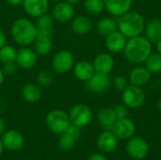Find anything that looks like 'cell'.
Returning <instances> with one entry per match:
<instances>
[{"mask_svg": "<svg viewBox=\"0 0 161 160\" xmlns=\"http://www.w3.org/2000/svg\"><path fill=\"white\" fill-rule=\"evenodd\" d=\"M71 27H72V30L75 34L86 35L92 31L93 25H92V20L89 17L84 16V15H78L72 19Z\"/></svg>", "mask_w": 161, "mask_h": 160, "instance_id": "obj_22", "label": "cell"}, {"mask_svg": "<svg viewBox=\"0 0 161 160\" xmlns=\"http://www.w3.org/2000/svg\"><path fill=\"white\" fill-rule=\"evenodd\" d=\"M33 44H34V50L37 53V55L42 57L48 56L53 48V42L51 37H47V36L37 35Z\"/></svg>", "mask_w": 161, "mask_h": 160, "instance_id": "obj_25", "label": "cell"}, {"mask_svg": "<svg viewBox=\"0 0 161 160\" xmlns=\"http://www.w3.org/2000/svg\"><path fill=\"white\" fill-rule=\"evenodd\" d=\"M36 81L40 87H49L54 81V74L51 70L43 69L37 74Z\"/></svg>", "mask_w": 161, "mask_h": 160, "instance_id": "obj_32", "label": "cell"}, {"mask_svg": "<svg viewBox=\"0 0 161 160\" xmlns=\"http://www.w3.org/2000/svg\"><path fill=\"white\" fill-rule=\"evenodd\" d=\"M45 124L52 133L60 135L67 131L71 125V121L67 112L61 109H54L47 114Z\"/></svg>", "mask_w": 161, "mask_h": 160, "instance_id": "obj_4", "label": "cell"}, {"mask_svg": "<svg viewBox=\"0 0 161 160\" xmlns=\"http://www.w3.org/2000/svg\"><path fill=\"white\" fill-rule=\"evenodd\" d=\"M85 89L92 93H102L108 90L112 81L108 74L95 73L88 81L85 82Z\"/></svg>", "mask_w": 161, "mask_h": 160, "instance_id": "obj_10", "label": "cell"}, {"mask_svg": "<svg viewBox=\"0 0 161 160\" xmlns=\"http://www.w3.org/2000/svg\"><path fill=\"white\" fill-rule=\"evenodd\" d=\"M136 124L135 123L129 119L128 117L123 119H117L114 123L111 131L117 137L118 140L128 141L132 137H134L136 133Z\"/></svg>", "mask_w": 161, "mask_h": 160, "instance_id": "obj_8", "label": "cell"}, {"mask_svg": "<svg viewBox=\"0 0 161 160\" xmlns=\"http://www.w3.org/2000/svg\"><path fill=\"white\" fill-rule=\"evenodd\" d=\"M1 140L4 148L12 152L21 150L25 143L24 136L22 135L21 132L15 129L6 130V132L1 136Z\"/></svg>", "mask_w": 161, "mask_h": 160, "instance_id": "obj_12", "label": "cell"}, {"mask_svg": "<svg viewBox=\"0 0 161 160\" xmlns=\"http://www.w3.org/2000/svg\"><path fill=\"white\" fill-rule=\"evenodd\" d=\"M6 2L8 4H9L10 6H19V5H22L24 0H6Z\"/></svg>", "mask_w": 161, "mask_h": 160, "instance_id": "obj_39", "label": "cell"}, {"mask_svg": "<svg viewBox=\"0 0 161 160\" xmlns=\"http://www.w3.org/2000/svg\"><path fill=\"white\" fill-rule=\"evenodd\" d=\"M51 15L54 20L59 23H67L69 21H72V19L75 17L74 5H71L64 1L58 2L54 6Z\"/></svg>", "mask_w": 161, "mask_h": 160, "instance_id": "obj_13", "label": "cell"}, {"mask_svg": "<svg viewBox=\"0 0 161 160\" xmlns=\"http://www.w3.org/2000/svg\"><path fill=\"white\" fill-rule=\"evenodd\" d=\"M13 41L20 46H29L37 37V27L35 23L26 18L15 20L10 28Z\"/></svg>", "mask_w": 161, "mask_h": 160, "instance_id": "obj_3", "label": "cell"}, {"mask_svg": "<svg viewBox=\"0 0 161 160\" xmlns=\"http://www.w3.org/2000/svg\"><path fill=\"white\" fill-rule=\"evenodd\" d=\"M146 99V95L142 87L135 86L129 84L125 90L123 91L122 100L123 103L128 108L132 109L139 108L142 107Z\"/></svg>", "mask_w": 161, "mask_h": 160, "instance_id": "obj_5", "label": "cell"}, {"mask_svg": "<svg viewBox=\"0 0 161 160\" xmlns=\"http://www.w3.org/2000/svg\"><path fill=\"white\" fill-rule=\"evenodd\" d=\"M129 84L130 83H129L128 79H126L125 76H122V75H118L112 80L113 87L120 91H123L124 90H125Z\"/></svg>", "mask_w": 161, "mask_h": 160, "instance_id": "obj_33", "label": "cell"}, {"mask_svg": "<svg viewBox=\"0 0 161 160\" xmlns=\"http://www.w3.org/2000/svg\"><path fill=\"white\" fill-rule=\"evenodd\" d=\"M80 0H64V2H67L71 5H75V4H77Z\"/></svg>", "mask_w": 161, "mask_h": 160, "instance_id": "obj_42", "label": "cell"}, {"mask_svg": "<svg viewBox=\"0 0 161 160\" xmlns=\"http://www.w3.org/2000/svg\"><path fill=\"white\" fill-rule=\"evenodd\" d=\"M96 30L100 35L107 37L108 35L118 30L117 20L113 17L102 18L96 24Z\"/></svg>", "mask_w": 161, "mask_h": 160, "instance_id": "obj_26", "label": "cell"}, {"mask_svg": "<svg viewBox=\"0 0 161 160\" xmlns=\"http://www.w3.org/2000/svg\"><path fill=\"white\" fill-rule=\"evenodd\" d=\"M97 120H98L99 124H101V126L104 128V130L111 131L114 123L117 121V117H116V114H115L113 108H104L98 111Z\"/></svg>", "mask_w": 161, "mask_h": 160, "instance_id": "obj_24", "label": "cell"}, {"mask_svg": "<svg viewBox=\"0 0 161 160\" xmlns=\"http://www.w3.org/2000/svg\"><path fill=\"white\" fill-rule=\"evenodd\" d=\"M113 109H114L117 119H123V118L128 117V108L124 103L116 105L113 108Z\"/></svg>", "mask_w": 161, "mask_h": 160, "instance_id": "obj_35", "label": "cell"}, {"mask_svg": "<svg viewBox=\"0 0 161 160\" xmlns=\"http://www.w3.org/2000/svg\"><path fill=\"white\" fill-rule=\"evenodd\" d=\"M87 160H108V158H107L103 154L95 153V154L91 155V156L88 157V159Z\"/></svg>", "mask_w": 161, "mask_h": 160, "instance_id": "obj_36", "label": "cell"}, {"mask_svg": "<svg viewBox=\"0 0 161 160\" xmlns=\"http://www.w3.org/2000/svg\"><path fill=\"white\" fill-rule=\"evenodd\" d=\"M73 71L75 78L83 82L88 81L95 74L92 63L87 60H81L76 62L74 65Z\"/></svg>", "mask_w": 161, "mask_h": 160, "instance_id": "obj_20", "label": "cell"}, {"mask_svg": "<svg viewBox=\"0 0 161 160\" xmlns=\"http://www.w3.org/2000/svg\"><path fill=\"white\" fill-rule=\"evenodd\" d=\"M5 74H4V73H3V71H2V69L0 68V86H2V84L4 83V81H5Z\"/></svg>", "mask_w": 161, "mask_h": 160, "instance_id": "obj_41", "label": "cell"}, {"mask_svg": "<svg viewBox=\"0 0 161 160\" xmlns=\"http://www.w3.org/2000/svg\"><path fill=\"white\" fill-rule=\"evenodd\" d=\"M37 58L38 55L34 49L28 46H22L20 49L17 50L15 62L18 67L25 70H28L36 65Z\"/></svg>", "mask_w": 161, "mask_h": 160, "instance_id": "obj_11", "label": "cell"}, {"mask_svg": "<svg viewBox=\"0 0 161 160\" xmlns=\"http://www.w3.org/2000/svg\"><path fill=\"white\" fill-rule=\"evenodd\" d=\"M5 76H12L17 73L18 70V65L16 64V62H8V63H4L3 67L1 68Z\"/></svg>", "mask_w": 161, "mask_h": 160, "instance_id": "obj_34", "label": "cell"}, {"mask_svg": "<svg viewBox=\"0 0 161 160\" xmlns=\"http://www.w3.org/2000/svg\"><path fill=\"white\" fill-rule=\"evenodd\" d=\"M145 24L143 16L133 10L127 11L117 19L118 30L127 39L142 35L144 31Z\"/></svg>", "mask_w": 161, "mask_h": 160, "instance_id": "obj_2", "label": "cell"}, {"mask_svg": "<svg viewBox=\"0 0 161 160\" xmlns=\"http://www.w3.org/2000/svg\"><path fill=\"white\" fill-rule=\"evenodd\" d=\"M126 41L127 38L119 30H116L106 37L105 44L110 53H121L124 51Z\"/></svg>", "mask_w": 161, "mask_h": 160, "instance_id": "obj_15", "label": "cell"}, {"mask_svg": "<svg viewBox=\"0 0 161 160\" xmlns=\"http://www.w3.org/2000/svg\"><path fill=\"white\" fill-rule=\"evenodd\" d=\"M153 43L142 35L127 39L124 49L126 59L133 64L144 63L153 52Z\"/></svg>", "mask_w": 161, "mask_h": 160, "instance_id": "obj_1", "label": "cell"}, {"mask_svg": "<svg viewBox=\"0 0 161 160\" xmlns=\"http://www.w3.org/2000/svg\"><path fill=\"white\" fill-rule=\"evenodd\" d=\"M23 8L29 16L37 18L47 12L49 0H24Z\"/></svg>", "mask_w": 161, "mask_h": 160, "instance_id": "obj_18", "label": "cell"}, {"mask_svg": "<svg viewBox=\"0 0 161 160\" xmlns=\"http://www.w3.org/2000/svg\"><path fill=\"white\" fill-rule=\"evenodd\" d=\"M98 149L103 153H111L118 146V139L110 130H104L98 138L96 141Z\"/></svg>", "mask_w": 161, "mask_h": 160, "instance_id": "obj_16", "label": "cell"}, {"mask_svg": "<svg viewBox=\"0 0 161 160\" xmlns=\"http://www.w3.org/2000/svg\"><path fill=\"white\" fill-rule=\"evenodd\" d=\"M151 74H152L145 68V66H138L129 73L128 81L132 85L142 88L149 83Z\"/></svg>", "mask_w": 161, "mask_h": 160, "instance_id": "obj_19", "label": "cell"}, {"mask_svg": "<svg viewBox=\"0 0 161 160\" xmlns=\"http://www.w3.org/2000/svg\"><path fill=\"white\" fill-rule=\"evenodd\" d=\"M71 124L80 128L88 125L92 118V111L88 105L77 104L75 105L68 113Z\"/></svg>", "mask_w": 161, "mask_h": 160, "instance_id": "obj_6", "label": "cell"}, {"mask_svg": "<svg viewBox=\"0 0 161 160\" xmlns=\"http://www.w3.org/2000/svg\"><path fill=\"white\" fill-rule=\"evenodd\" d=\"M158 109L159 110V112L161 113V98L158 100Z\"/></svg>", "mask_w": 161, "mask_h": 160, "instance_id": "obj_44", "label": "cell"}, {"mask_svg": "<svg viewBox=\"0 0 161 160\" xmlns=\"http://www.w3.org/2000/svg\"><path fill=\"white\" fill-rule=\"evenodd\" d=\"M126 152L132 158L144 159L148 155L149 145L144 139L141 137H132L127 141Z\"/></svg>", "mask_w": 161, "mask_h": 160, "instance_id": "obj_9", "label": "cell"}, {"mask_svg": "<svg viewBox=\"0 0 161 160\" xmlns=\"http://www.w3.org/2000/svg\"><path fill=\"white\" fill-rule=\"evenodd\" d=\"M75 65V58L68 50H60L55 54L52 59V68L58 74L70 72Z\"/></svg>", "mask_w": 161, "mask_h": 160, "instance_id": "obj_7", "label": "cell"}, {"mask_svg": "<svg viewBox=\"0 0 161 160\" xmlns=\"http://www.w3.org/2000/svg\"><path fill=\"white\" fill-rule=\"evenodd\" d=\"M144 64L145 68L151 74H159L161 73V55L158 52H152V54L145 60Z\"/></svg>", "mask_w": 161, "mask_h": 160, "instance_id": "obj_27", "label": "cell"}, {"mask_svg": "<svg viewBox=\"0 0 161 160\" xmlns=\"http://www.w3.org/2000/svg\"><path fill=\"white\" fill-rule=\"evenodd\" d=\"M92 65L95 73L109 74L114 68V59L110 54L101 53L95 57Z\"/></svg>", "mask_w": 161, "mask_h": 160, "instance_id": "obj_17", "label": "cell"}, {"mask_svg": "<svg viewBox=\"0 0 161 160\" xmlns=\"http://www.w3.org/2000/svg\"><path fill=\"white\" fill-rule=\"evenodd\" d=\"M156 48H157V52L161 55V39L156 42Z\"/></svg>", "mask_w": 161, "mask_h": 160, "instance_id": "obj_40", "label": "cell"}, {"mask_svg": "<svg viewBox=\"0 0 161 160\" xmlns=\"http://www.w3.org/2000/svg\"><path fill=\"white\" fill-rule=\"evenodd\" d=\"M4 145H3V142H2V140H1V137H0V157L2 156L3 152H4Z\"/></svg>", "mask_w": 161, "mask_h": 160, "instance_id": "obj_43", "label": "cell"}, {"mask_svg": "<svg viewBox=\"0 0 161 160\" xmlns=\"http://www.w3.org/2000/svg\"><path fill=\"white\" fill-rule=\"evenodd\" d=\"M105 9L114 17H120L129 11L133 5V0H104Z\"/></svg>", "mask_w": 161, "mask_h": 160, "instance_id": "obj_14", "label": "cell"}, {"mask_svg": "<svg viewBox=\"0 0 161 160\" xmlns=\"http://www.w3.org/2000/svg\"><path fill=\"white\" fill-rule=\"evenodd\" d=\"M7 130V124H6V121L0 117V137L6 132Z\"/></svg>", "mask_w": 161, "mask_h": 160, "instance_id": "obj_37", "label": "cell"}, {"mask_svg": "<svg viewBox=\"0 0 161 160\" xmlns=\"http://www.w3.org/2000/svg\"><path fill=\"white\" fill-rule=\"evenodd\" d=\"M17 50L12 45H4L0 49V61L4 63L14 62L16 59Z\"/></svg>", "mask_w": 161, "mask_h": 160, "instance_id": "obj_30", "label": "cell"}, {"mask_svg": "<svg viewBox=\"0 0 161 160\" xmlns=\"http://www.w3.org/2000/svg\"><path fill=\"white\" fill-rule=\"evenodd\" d=\"M53 24H54V19L52 15L48 14L47 12L41 16H38L35 22L37 30H52Z\"/></svg>", "mask_w": 161, "mask_h": 160, "instance_id": "obj_31", "label": "cell"}, {"mask_svg": "<svg viewBox=\"0 0 161 160\" xmlns=\"http://www.w3.org/2000/svg\"><path fill=\"white\" fill-rule=\"evenodd\" d=\"M7 44V37L3 30L0 29V49Z\"/></svg>", "mask_w": 161, "mask_h": 160, "instance_id": "obj_38", "label": "cell"}, {"mask_svg": "<svg viewBox=\"0 0 161 160\" xmlns=\"http://www.w3.org/2000/svg\"><path fill=\"white\" fill-rule=\"evenodd\" d=\"M23 99L30 104H35L42 99V92L41 87L37 83H26L21 90Z\"/></svg>", "mask_w": 161, "mask_h": 160, "instance_id": "obj_21", "label": "cell"}, {"mask_svg": "<svg viewBox=\"0 0 161 160\" xmlns=\"http://www.w3.org/2000/svg\"><path fill=\"white\" fill-rule=\"evenodd\" d=\"M143 33L152 43H156L161 39V20L154 18L148 21L145 24Z\"/></svg>", "mask_w": 161, "mask_h": 160, "instance_id": "obj_23", "label": "cell"}, {"mask_svg": "<svg viewBox=\"0 0 161 160\" xmlns=\"http://www.w3.org/2000/svg\"><path fill=\"white\" fill-rule=\"evenodd\" d=\"M77 140L72 136L70 133L68 132H64L62 134L59 135V139H58V147L65 152L71 151L74 149V147L75 146Z\"/></svg>", "mask_w": 161, "mask_h": 160, "instance_id": "obj_29", "label": "cell"}, {"mask_svg": "<svg viewBox=\"0 0 161 160\" xmlns=\"http://www.w3.org/2000/svg\"><path fill=\"white\" fill-rule=\"evenodd\" d=\"M84 8L89 14L97 15L105 10V2L104 0H85Z\"/></svg>", "mask_w": 161, "mask_h": 160, "instance_id": "obj_28", "label": "cell"}]
</instances>
